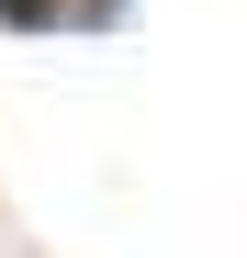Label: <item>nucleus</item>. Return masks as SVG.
<instances>
[{
	"mask_svg": "<svg viewBox=\"0 0 247 258\" xmlns=\"http://www.w3.org/2000/svg\"><path fill=\"white\" fill-rule=\"evenodd\" d=\"M68 0H0V23H56Z\"/></svg>",
	"mask_w": 247,
	"mask_h": 258,
	"instance_id": "nucleus-1",
	"label": "nucleus"
}]
</instances>
